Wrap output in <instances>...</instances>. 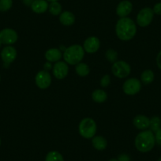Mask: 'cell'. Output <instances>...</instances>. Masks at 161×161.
<instances>
[{
	"instance_id": "12",
	"label": "cell",
	"mask_w": 161,
	"mask_h": 161,
	"mask_svg": "<svg viewBox=\"0 0 161 161\" xmlns=\"http://www.w3.org/2000/svg\"><path fill=\"white\" fill-rule=\"evenodd\" d=\"M1 58L4 63L10 65L13 63L17 58V51L16 49L11 45L7 46L4 47L1 52Z\"/></svg>"
},
{
	"instance_id": "35",
	"label": "cell",
	"mask_w": 161,
	"mask_h": 161,
	"mask_svg": "<svg viewBox=\"0 0 161 161\" xmlns=\"http://www.w3.org/2000/svg\"><path fill=\"white\" fill-rule=\"evenodd\" d=\"M47 2H57V1H58V0H47Z\"/></svg>"
},
{
	"instance_id": "1",
	"label": "cell",
	"mask_w": 161,
	"mask_h": 161,
	"mask_svg": "<svg viewBox=\"0 0 161 161\" xmlns=\"http://www.w3.org/2000/svg\"><path fill=\"white\" fill-rule=\"evenodd\" d=\"M115 32L118 38L123 41L130 40L137 33V25L131 18H120L115 25Z\"/></svg>"
},
{
	"instance_id": "19",
	"label": "cell",
	"mask_w": 161,
	"mask_h": 161,
	"mask_svg": "<svg viewBox=\"0 0 161 161\" xmlns=\"http://www.w3.org/2000/svg\"><path fill=\"white\" fill-rule=\"evenodd\" d=\"M92 98L97 103H103L108 99V95L103 89H97L92 93Z\"/></svg>"
},
{
	"instance_id": "9",
	"label": "cell",
	"mask_w": 161,
	"mask_h": 161,
	"mask_svg": "<svg viewBox=\"0 0 161 161\" xmlns=\"http://www.w3.org/2000/svg\"><path fill=\"white\" fill-rule=\"evenodd\" d=\"M35 81L39 89H46L52 84V77L48 71L40 70L36 75Z\"/></svg>"
},
{
	"instance_id": "8",
	"label": "cell",
	"mask_w": 161,
	"mask_h": 161,
	"mask_svg": "<svg viewBox=\"0 0 161 161\" xmlns=\"http://www.w3.org/2000/svg\"><path fill=\"white\" fill-rule=\"evenodd\" d=\"M18 39V33L14 29L7 28L0 31V41L3 44L12 45L17 42Z\"/></svg>"
},
{
	"instance_id": "37",
	"label": "cell",
	"mask_w": 161,
	"mask_h": 161,
	"mask_svg": "<svg viewBox=\"0 0 161 161\" xmlns=\"http://www.w3.org/2000/svg\"><path fill=\"white\" fill-rule=\"evenodd\" d=\"M2 43H1V41H0V47H1V45H2Z\"/></svg>"
},
{
	"instance_id": "31",
	"label": "cell",
	"mask_w": 161,
	"mask_h": 161,
	"mask_svg": "<svg viewBox=\"0 0 161 161\" xmlns=\"http://www.w3.org/2000/svg\"><path fill=\"white\" fill-rule=\"evenodd\" d=\"M156 65H157L158 68L161 69V51L158 53L157 56H156Z\"/></svg>"
},
{
	"instance_id": "20",
	"label": "cell",
	"mask_w": 161,
	"mask_h": 161,
	"mask_svg": "<svg viewBox=\"0 0 161 161\" xmlns=\"http://www.w3.org/2000/svg\"><path fill=\"white\" fill-rule=\"evenodd\" d=\"M154 73L151 69H145L141 74V80H142V83L145 85L151 84L154 80Z\"/></svg>"
},
{
	"instance_id": "32",
	"label": "cell",
	"mask_w": 161,
	"mask_h": 161,
	"mask_svg": "<svg viewBox=\"0 0 161 161\" xmlns=\"http://www.w3.org/2000/svg\"><path fill=\"white\" fill-rule=\"evenodd\" d=\"M52 63H50V62H47V63H45V64H44V69H45V70H50L52 67V64H51Z\"/></svg>"
},
{
	"instance_id": "13",
	"label": "cell",
	"mask_w": 161,
	"mask_h": 161,
	"mask_svg": "<svg viewBox=\"0 0 161 161\" xmlns=\"http://www.w3.org/2000/svg\"><path fill=\"white\" fill-rule=\"evenodd\" d=\"M133 10V5L128 0H123L119 3L116 8V14L120 18H126Z\"/></svg>"
},
{
	"instance_id": "6",
	"label": "cell",
	"mask_w": 161,
	"mask_h": 161,
	"mask_svg": "<svg viewBox=\"0 0 161 161\" xmlns=\"http://www.w3.org/2000/svg\"><path fill=\"white\" fill-rule=\"evenodd\" d=\"M154 17V12L153 9L150 7H145L142 9L137 14V24L141 27H147L152 23Z\"/></svg>"
},
{
	"instance_id": "30",
	"label": "cell",
	"mask_w": 161,
	"mask_h": 161,
	"mask_svg": "<svg viewBox=\"0 0 161 161\" xmlns=\"http://www.w3.org/2000/svg\"><path fill=\"white\" fill-rule=\"evenodd\" d=\"M117 159L119 161H130V157L129 155L126 154V153L119 155Z\"/></svg>"
},
{
	"instance_id": "34",
	"label": "cell",
	"mask_w": 161,
	"mask_h": 161,
	"mask_svg": "<svg viewBox=\"0 0 161 161\" xmlns=\"http://www.w3.org/2000/svg\"><path fill=\"white\" fill-rule=\"evenodd\" d=\"M108 161H119V160H118V159H115V158H112V159H109Z\"/></svg>"
},
{
	"instance_id": "4",
	"label": "cell",
	"mask_w": 161,
	"mask_h": 161,
	"mask_svg": "<svg viewBox=\"0 0 161 161\" xmlns=\"http://www.w3.org/2000/svg\"><path fill=\"white\" fill-rule=\"evenodd\" d=\"M97 126L95 121L91 118H85L80 121L78 126V131L84 138L91 139L96 135Z\"/></svg>"
},
{
	"instance_id": "21",
	"label": "cell",
	"mask_w": 161,
	"mask_h": 161,
	"mask_svg": "<svg viewBox=\"0 0 161 161\" xmlns=\"http://www.w3.org/2000/svg\"><path fill=\"white\" fill-rule=\"evenodd\" d=\"M75 70L77 75L80 76V77H86V76L89 75V72H90L89 66L84 63H80L76 65Z\"/></svg>"
},
{
	"instance_id": "3",
	"label": "cell",
	"mask_w": 161,
	"mask_h": 161,
	"mask_svg": "<svg viewBox=\"0 0 161 161\" xmlns=\"http://www.w3.org/2000/svg\"><path fill=\"white\" fill-rule=\"evenodd\" d=\"M85 50L79 44H74L66 47L63 56L67 64L77 65L82 61L85 56Z\"/></svg>"
},
{
	"instance_id": "29",
	"label": "cell",
	"mask_w": 161,
	"mask_h": 161,
	"mask_svg": "<svg viewBox=\"0 0 161 161\" xmlns=\"http://www.w3.org/2000/svg\"><path fill=\"white\" fill-rule=\"evenodd\" d=\"M153 10L154 12V14H156L161 15V3H158L155 4Z\"/></svg>"
},
{
	"instance_id": "27",
	"label": "cell",
	"mask_w": 161,
	"mask_h": 161,
	"mask_svg": "<svg viewBox=\"0 0 161 161\" xmlns=\"http://www.w3.org/2000/svg\"><path fill=\"white\" fill-rule=\"evenodd\" d=\"M111 83V77L108 74H106V75L103 76L101 78V80H100V86L103 88H107Z\"/></svg>"
},
{
	"instance_id": "26",
	"label": "cell",
	"mask_w": 161,
	"mask_h": 161,
	"mask_svg": "<svg viewBox=\"0 0 161 161\" xmlns=\"http://www.w3.org/2000/svg\"><path fill=\"white\" fill-rule=\"evenodd\" d=\"M13 6V0H0V11H8Z\"/></svg>"
},
{
	"instance_id": "10",
	"label": "cell",
	"mask_w": 161,
	"mask_h": 161,
	"mask_svg": "<svg viewBox=\"0 0 161 161\" xmlns=\"http://www.w3.org/2000/svg\"><path fill=\"white\" fill-rule=\"evenodd\" d=\"M52 70H53V74L55 78L62 80L67 76L69 73V67L66 62L58 61L55 63Z\"/></svg>"
},
{
	"instance_id": "17",
	"label": "cell",
	"mask_w": 161,
	"mask_h": 161,
	"mask_svg": "<svg viewBox=\"0 0 161 161\" xmlns=\"http://www.w3.org/2000/svg\"><path fill=\"white\" fill-rule=\"evenodd\" d=\"M59 21L65 26H70L75 22V16L70 11H63L59 15Z\"/></svg>"
},
{
	"instance_id": "18",
	"label": "cell",
	"mask_w": 161,
	"mask_h": 161,
	"mask_svg": "<svg viewBox=\"0 0 161 161\" xmlns=\"http://www.w3.org/2000/svg\"><path fill=\"white\" fill-rule=\"evenodd\" d=\"M92 146L98 151H103L108 146V142L103 136H94L92 138Z\"/></svg>"
},
{
	"instance_id": "39",
	"label": "cell",
	"mask_w": 161,
	"mask_h": 161,
	"mask_svg": "<svg viewBox=\"0 0 161 161\" xmlns=\"http://www.w3.org/2000/svg\"><path fill=\"white\" fill-rule=\"evenodd\" d=\"M0 80H1V76H0Z\"/></svg>"
},
{
	"instance_id": "23",
	"label": "cell",
	"mask_w": 161,
	"mask_h": 161,
	"mask_svg": "<svg viewBox=\"0 0 161 161\" xmlns=\"http://www.w3.org/2000/svg\"><path fill=\"white\" fill-rule=\"evenodd\" d=\"M161 126V119L159 116H153L150 119V130L153 133H156V131L160 129Z\"/></svg>"
},
{
	"instance_id": "2",
	"label": "cell",
	"mask_w": 161,
	"mask_h": 161,
	"mask_svg": "<svg viewBox=\"0 0 161 161\" xmlns=\"http://www.w3.org/2000/svg\"><path fill=\"white\" fill-rule=\"evenodd\" d=\"M134 145L136 148L141 153H148L156 145L155 134L150 130H145L139 133L135 137Z\"/></svg>"
},
{
	"instance_id": "24",
	"label": "cell",
	"mask_w": 161,
	"mask_h": 161,
	"mask_svg": "<svg viewBox=\"0 0 161 161\" xmlns=\"http://www.w3.org/2000/svg\"><path fill=\"white\" fill-rule=\"evenodd\" d=\"M45 161H64V158L58 151H51L46 156Z\"/></svg>"
},
{
	"instance_id": "38",
	"label": "cell",
	"mask_w": 161,
	"mask_h": 161,
	"mask_svg": "<svg viewBox=\"0 0 161 161\" xmlns=\"http://www.w3.org/2000/svg\"><path fill=\"white\" fill-rule=\"evenodd\" d=\"M0 145H1V139H0Z\"/></svg>"
},
{
	"instance_id": "36",
	"label": "cell",
	"mask_w": 161,
	"mask_h": 161,
	"mask_svg": "<svg viewBox=\"0 0 161 161\" xmlns=\"http://www.w3.org/2000/svg\"><path fill=\"white\" fill-rule=\"evenodd\" d=\"M157 161H161V157H159V159H158V160Z\"/></svg>"
},
{
	"instance_id": "22",
	"label": "cell",
	"mask_w": 161,
	"mask_h": 161,
	"mask_svg": "<svg viewBox=\"0 0 161 161\" xmlns=\"http://www.w3.org/2000/svg\"><path fill=\"white\" fill-rule=\"evenodd\" d=\"M48 10L52 15L54 16H58L62 14V10H63V7L61 4L57 1V2H52L49 4Z\"/></svg>"
},
{
	"instance_id": "7",
	"label": "cell",
	"mask_w": 161,
	"mask_h": 161,
	"mask_svg": "<svg viewBox=\"0 0 161 161\" xmlns=\"http://www.w3.org/2000/svg\"><path fill=\"white\" fill-rule=\"evenodd\" d=\"M142 89V83L137 78H130L126 80L123 85V90L126 95L134 96L140 92Z\"/></svg>"
},
{
	"instance_id": "33",
	"label": "cell",
	"mask_w": 161,
	"mask_h": 161,
	"mask_svg": "<svg viewBox=\"0 0 161 161\" xmlns=\"http://www.w3.org/2000/svg\"><path fill=\"white\" fill-rule=\"evenodd\" d=\"M33 1H35V0H22L23 3L27 6V7H30L31 4L33 3Z\"/></svg>"
},
{
	"instance_id": "25",
	"label": "cell",
	"mask_w": 161,
	"mask_h": 161,
	"mask_svg": "<svg viewBox=\"0 0 161 161\" xmlns=\"http://www.w3.org/2000/svg\"><path fill=\"white\" fill-rule=\"evenodd\" d=\"M105 58H107L108 61H109L110 63H115L116 61H118V53L116 51H114V49H108V51L105 53Z\"/></svg>"
},
{
	"instance_id": "11",
	"label": "cell",
	"mask_w": 161,
	"mask_h": 161,
	"mask_svg": "<svg viewBox=\"0 0 161 161\" xmlns=\"http://www.w3.org/2000/svg\"><path fill=\"white\" fill-rule=\"evenodd\" d=\"M100 47V41L97 36H89L84 42L83 48L87 53H95Z\"/></svg>"
},
{
	"instance_id": "5",
	"label": "cell",
	"mask_w": 161,
	"mask_h": 161,
	"mask_svg": "<svg viewBox=\"0 0 161 161\" xmlns=\"http://www.w3.org/2000/svg\"><path fill=\"white\" fill-rule=\"evenodd\" d=\"M111 72L116 77L125 78L130 74L131 67L126 62L119 60V61H116L115 63H113L112 67H111Z\"/></svg>"
},
{
	"instance_id": "15",
	"label": "cell",
	"mask_w": 161,
	"mask_h": 161,
	"mask_svg": "<svg viewBox=\"0 0 161 161\" xmlns=\"http://www.w3.org/2000/svg\"><path fill=\"white\" fill-rule=\"evenodd\" d=\"M49 4L47 0H35L31 4L30 7L36 14H44L48 10Z\"/></svg>"
},
{
	"instance_id": "28",
	"label": "cell",
	"mask_w": 161,
	"mask_h": 161,
	"mask_svg": "<svg viewBox=\"0 0 161 161\" xmlns=\"http://www.w3.org/2000/svg\"><path fill=\"white\" fill-rule=\"evenodd\" d=\"M155 140H156V143L161 146V128L155 133Z\"/></svg>"
},
{
	"instance_id": "14",
	"label": "cell",
	"mask_w": 161,
	"mask_h": 161,
	"mask_svg": "<svg viewBox=\"0 0 161 161\" xmlns=\"http://www.w3.org/2000/svg\"><path fill=\"white\" fill-rule=\"evenodd\" d=\"M133 123H134V126L137 129L141 130H145L148 128H149L150 119L147 116L139 114V115L134 117Z\"/></svg>"
},
{
	"instance_id": "16",
	"label": "cell",
	"mask_w": 161,
	"mask_h": 161,
	"mask_svg": "<svg viewBox=\"0 0 161 161\" xmlns=\"http://www.w3.org/2000/svg\"><path fill=\"white\" fill-rule=\"evenodd\" d=\"M62 56H63V54H62L61 50L58 48H50L45 53L46 60L50 63H57L60 61Z\"/></svg>"
}]
</instances>
